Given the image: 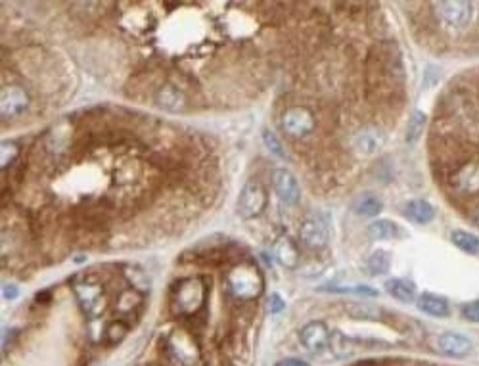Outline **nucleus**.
Here are the masks:
<instances>
[{
    "label": "nucleus",
    "mask_w": 479,
    "mask_h": 366,
    "mask_svg": "<svg viewBox=\"0 0 479 366\" xmlns=\"http://www.w3.org/2000/svg\"><path fill=\"white\" fill-rule=\"evenodd\" d=\"M2 296H4V299H8V301H12V299H16V297L20 296V288H18L16 284H6V286L2 288Z\"/></svg>",
    "instance_id": "obj_34"
},
{
    "label": "nucleus",
    "mask_w": 479,
    "mask_h": 366,
    "mask_svg": "<svg viewBox=\"0 0 479 366\" xmlns=\"http://www.w3.org/2000/svg\"><path fill=\"white\" fill-rule=\"evenodd\" d=\"M366 234H368L370 240L383 242V240H395V238L401 236V228L389 218H378L374 223H370Z\"/></svg>",
    "instance_id": "obj_20"
},
{
    "label": "nucleus",
    "mask_w": 479,
    "mask_h": 366,
    "mask_svg": "<svg viewBox=\"0 0 479 366\" xmlns=\"http://www.w3.org/2000/svg\"><path fill=\"white\" fill-rule=\"evenodd\" d=\"M324 292H336V294H356V296H366V297H376L378 292H376L372 286H364V284H359V286H326L322 288Z\"/></svg>",
    "instance_id": "obj_29"
},
{
    "label": "nucleus",
    "mask_w": 479,
    "mask_h": 366,
    "mask_svg": "<svg viewBox=\"0 0 479 366\" xmlns=\"http://www.w3.org/2000/svg\"><path fill=\"white\" fill-rule=\"evenodd\" d=\"M29 109V94L18 84H4L0 92V116L4 121L16 119Z\"/></svg>",
    "instance_id": "obj_8"
},
{
    "label": "nucleus",
    "mask_w": 479,
    "mask_h": 366,
    "mask_svg": "<svg viewBox=\"0 0 479 366\" xmlns=\"http://www.w3.org/2000/svg\"><path fill=\"white\" fill-rule=\"evenodd\" d=\"M330 228L328 223L320 215H309L299 226V240L303 242L309 250H320L328 244Z\"/></svg>",
    "instance_id": "obj_9"
},
{
    "label": "nucleus",
    "mask_w": 479,
    "mask_h": 366,
    "mask_svg": "<svg viewBox=\"0 0 479 366\" xmlns=\"http://www.w3.org/2000/svg\"><path fill=\"white\" fill-rule=\"evenodd\" d=\"M18 155H20V144L18 142H2V146H0V165H2V171H8V167L18 160Z\"/></svg>",
    "instance_id": "obj_28"
},
{
    "label": "nucleus",
    "mask_w": 479,
    "mask_h": 366,
    "mask_svg": "<svg viewBox=\"0 0 479 366\" xmlns=\"http://www.w3.org/2000/svg\"><path fill=\"white\" fill-rule=\"evenodd\" d=\"M451 187L458 194L464 196H473L479 192V163L470 161L464 163L462 167L456 169V173L451 179Z\"/></svg>",
    "instance_id": "obj_12"
},
{
    "label": "nucleus",
    "mask_w": 479,
    "mask_h": 366,
    "mask_svg": "<svg viewBox=\"0 0 479 366\" xmlns=\"http://www.w3.org/2000/svg\"><path fill=\"white\" fill-rule=\"evenodd\" d=\"M435 345H437L441 353L447 355V357H453V359L468 357L473 349V343L468 340L466 336L454 334V332H445V334L437 336Z\"/></svg>",
    "instance_id": "obj_13"
},
{
    "label": "nucleus",
    "mask_w": 479,
    "mask_h": 366,
    "mask_svg": "<svg viewBox=\"0 0 479 366\" xmlns=\"http://www.w3.org/2000/svg\"><path fill=\"white\" fill-rule=\"evenodd\" d=\"M282 131L292 138H305L317 129V117L305 106H292L282 113Z\"/></svg>",
    "instance_id": "obj_6"
},
{
    "label": "nucleus",
    "mask_w": 479,
    "mask_h": 366,
    "mask_svg": "<svg viewBox=\"0 0 479 366\" xmlns=\"http://www.w3.org/2000/svg\"><path fill=\"white\" fill-rule=\"evenodd\" d=\"M402 211H405L407 218H410L412 223H418V225H427L435 217V207L426 199H410L405 204Z\"/></svg>",
    "instance_id": "obj_17"
},
{
    "label": "nucleus",
    "mask_w": 479,
    "mask_h": 366,
    "mask_svg": "<svg viewBox=\"0 0 479 366\" xmlns=\"http://www.w3.org/2000/svg\"><path fill=\"white\" fill-rule=\"evenodd\" d=\"M157 108L165 109L169 113H181L186 109V96L173 84H163L154 94Z\"/></svg>",
    "instance_id": "obj_15"
},
{
    "label": "nucleus",
    "mask_w": 479,
    "mask_h": 366,
    "mask_svg": "<svg viewBox=\"0 0 479 366\" xmlns=\"http://www.w3.org/2000/svg\"><path fill=\"white\" fill-rule=\"evenodd\" d=\"M385 292L401 303L416 301V286L407 278H391L385 282Z\"/></svg>",
    "instance_id": "obj_19"
},
{
    "label": "nucleus",
    "mask_w": 479,
    "mask_h": 366,
    "mask_svg": "<svg viewBox=\"0 0 479 366\" xmlns=\"http://www.w3.org/2000/svg\"><path fill=\"white\" fill-rule=\"evenodd\" d=\"M391 267V257L385 251L378 250L374 251L368 259H366V270L372 277H380V274H385Z\"/></svg>",
    "instance_id": "obj_26"
},
{
    "label": "nucleus",
    "mask_w": 479,
    "mask_h": 366,
    "mask_svg": "<svg viewBox=\"0 0 479 366\" xmlns=\"http://www.w3.org/2000/svg\"><path fill=\"white\" fill-rule=\"evenodd\" d=\"M227 292L232 299L240 303H249L257 299L263 292L261 270L252 263H240L227 274Z\"/></svg>",
    "instance_id": "obj_1"
},
{
    "label": "nucleus",
    "mask_w": 479,
    "mask_h": 366,
    "mask_svg": "<svg viewBox=\"0 0 479 366\" xmlns=\"http://www.w3.org/2000/svg\"><path fill=\"white\" fill-rule=\"evenodd\" d=\"M266 201H269V196L259 180H247L240 192L238 213L244 218L259 217L261 213L265 211Z\"/></svg>",
    "instance_id": "obj_7"
},
{
    "label": "nucleus",
    "mask_w": 479,
    "mask_h": 366,
    "mask_svg": "<svg viewBox=\"0 0 479 366\" xmlns=\"http://www.w3.org/2000/svg\"><path fill=\"white\" fill-rule=\"evenodd\" d=\"M345 311L351 318H359V321H380L383 316L382 309L370 303H353V305H347Z\"/></svg>",
    "instance_id": "obj_23"
},
{
    "label": "nucleus",
    "mask_w": 479,
    "mask_h": 366,
    "mask_svg": "<svg viewBox=\"0 0 479 366\" xmlns=\"http://www.w3.org/2000/svg\"><path fill=\"white\" fill-rule=\"evenodd\" d=\"M426 123H427V117L424 111H420V109L412 111V116H410V119H408V123H407V136H405L408 144H415V142L418 140L422 135H424Z\"/></svg>",
    "instance_id": "obj_25"
},
{
    "label": "nucleus",
    "mask_w": 479,
    "mask_h": 366,
    "mask_svg": "<svg viewBox=\"0 0 479 366\" xmlns=\"http://www.w3.org/2000/svg\"><path fill=\"white\" fill-rule=\"evenodd\" d=\"M208 301V288L201 278H184L171 289V309L175 315L192 318Z\"/></svg>",
    "instance_id": "obj_2"
},
{
    "label": "nucleus",
    "mask_w": 479,
    "mask_h": 366,
    "mask_svg": "<svg viewBox=\"0 0 479 366\" xmlns=\"http://www.w3.org/2000/svg\"><path fill=\"white\" fill-rule=\"evenodd\" d=\"M263 142H265V146L269 148L271 154H274L276 157H280V160H286V157H288V155H286L284 146H282V142L278 140V136L274 135L272 131H269V129L263 131Z\"/></svg>",
    "instance_id": "obj_30"
},
{
    "label": "nucleus",
    "mask_w": 479,
    "mask_h": 366,
    "mask_svg": "<svg viewBox=\"0 0 479 366\" xmlns=\"http://www.w3.org/2000/svg\"><path fill=\"white\" fill-rule=\"evenodd\" d=\"M125 334H127V326L121 321H113L106 328V341L110 345H117L119 341H123Z\"/></svg>",
    "instance_id": "obj_31"
},
{
    "label": "nucleus",
    "mask_w": 479,
    "mask_h": 366,
    "mask_svg": "<svg viewBox=\"0 0 479 366\" xmlns=\"http://www.w3.org/2000/svg\"><path fill=\"white\" fill-rule=\"evenodd\" d=\"M167 353L179 366H194L200 360V345L186 330H175L165 341Z\"/></svg>",
    "instance_id": "obj_5"
},
{
    "label": "nucleus",
    "mask_w": 479,
    "mask_h": 366,
    "mask_svg": "<svg viewBox=\"0 0 479 366\" xmlns=\"http://www.w3.org/2000/svg\"><path fill=\"white\" fill-rule=\"evenodd\" d=\"M462 316L470 322H479V299L478 301H470L462 307Z\"/></svg>",
    "instance_id": "obj_32"
},
{
    "label": "nucleus",
    "mask_w": 479,
    "mask_h": 366,
    "mask_svg": "<svg viewBox=\"0 0 479 366\" xmlns=\"http://www.w3.org/2000/svg\"><path fill=\"white\" fill-rule=\"evenodd\" d=\"M272 188L286 206H298L301 201V187H299L298 179L288 169H274Z\"/></svg>",
    "instance_id": "obj_11"
},
{
    "label": "nucleus",
    "mask_w": 479,
    "mask_h": 366,
    "mask_svg": "<svg viewBox=\"0 0 479 366\" xmlns=\"http://www.w3.org/2000/svg\"><path fill=\"white\" fill-rule=\"evenodd\" d=\"M272 255L284 269H295L299 265V250L292 238L282 236L272 248Z\"/></svg>",
    "instance_id": "obj_16"
},
{
    "label": "nucleus",
    "mask_w": 479,
    "mask_h": 366,
    "mask_svg": "<svg viewBox=\"0 0 479 366\" xmlns=\"http://www.w3.org/2000/svg\"><path fill=\"white\" fill-rule=\"evenodd\" d=\"M330 347L332 351H334V355L339 357V359H345V357H349V355L355 353V341L349 340V338L345 334H342V332H334V334H332Z\"/></svg>",
    "instance_id": "obj_27"
},
{
    "label": "nucleus",
    "mask_w": 479,
    "mask_h": 366,
    "mask_svg": "<svg viewBox=\"0 0 479 366\" xmlns=\"http://www.w3.org/2000/svg\"><path fill=\"white\" fill-rule=\"evenodd\" d=\"M274 366H311L309 362H305V360L301 359H295V357H292V359H282L278 360Z\"/></svg>",
    "instance_id": "obj_35"
},
{
    "label": "nucleus",
    "mask_w": 479,
    "mask_h": 366,
    "mask_svg": "<svg viewBox=\"0 0 479 366\" xmlns=\"http://www.w3.org/2000/svg\"><path fill=\"white\" fill-rule=\"evenodd\" d=\"M473 221L479 225V206L475 207V211H473Z\"/></svg>",
    "instance_id": "obj_36"
},
{
    "label": "nucleus",
    "mask_w": 479,
    "mask_h": 366,
    "mask_svg": "<svg viewBox=\"0 0 479 366\" xmlns=\"http://www.w3.org/2000/svg\"><path fill=\"white\" fill-rule=\"evenodd\" d=\"M451 242H453L460 251H464V253H479V238L472 232L466 231H454L451 234Z\"/></svg>",
    "instance_id": "obj_24"
},
{
    "label": "nucleus",
    "mask_w": 479,
    "mask_h": 366,
    "mask_svg": "<svg viewBox=\"0 0 479 366\" xmlns=\"http://www.w3.org/2000/svg\"><path fill=\"white\" fill-rule=\"evenodd\" d=\"M123 277L125 280L129 282L130 289H136L138 294H148L150 289V277L148 272L144 269H140V267H136V265H127V267H123Z\"/></svg>",
    "instance_id": "obj_21"
},
{
    "label": "nucleus",
    "mask_w": 479,
    "mask_h": 366,
    "mask_svg": "<svg viewBox=\"0 0 479 366\" xmlns=\"http://www.w3.org/2000/svg\"><path fill=\"white\" fill-rule=\"evenodd\" d=\"M416 305L420 309L422 313H426L429 316H437V318H443V316L451 315V307H449V301L445 297L435 296V294H422L418 299H416Z\"/></svg>",
    "instance_id": "obj_18"
},
{
    "label": "nucleus",
    "mask_w": 479,
    "mask_h": 366,
    "mask_svg": "<svg viewBox=\"0 0 479 366\" xmlns=\"http://www.w3.org/2000/svg\"><path fill=\"white\" fill-rule=\"evenodd\" d=\"M435 18L443 27L449 29H464L472 23L475 4L466 0H447V2H434Z\"/></svg>",
    "instance_id": "obj_3"
},
{
    "label": "nucleus",
    "mask_w": 479,
    "mask_h": 366,
    "mask_svg": "<svg viewBox=\"0 0 479 366\" xmlns=\"http://www.w3.org/2000/svg\"><path fill=\"white\" fill-rule=\"evenodd\" d=\"M383 142H385L383 131L380 129V127L368 125V127H364L363 131L356 133L353 144H355L356 152H361V154L364 155H372L382 150Z\"/></svg>",
    "instance_id": "obj_14"
},
{
    "label": "nucleus",
    "mask_w": 479,
    "mask_h": 366,
    "mask_svg": "<svg viewBox=\"0 0 479 366\" xmlns=\"http://www.w3.org/2000/svg\"><path fill=\"white\" fill-rule=\"evenodd\" d=\"M332 334L328 326L320 321H312L309 324H305L301 330H299V341L301 345L312 355H318L326 351L330 347Z\"/></svg>",
    "instance_id": "obj_10"
},
{
    "label": "nucleus",
    "mask_w": 479,
    "mask_h": 366,
    "mask_svg": "<svg viewBox=\"0 0 479 366\" xmlns=\"http://www.w3.org/2000/svg\"><path fill=\"white\" fill-rule=\"evenodd\" d=\"M73 294L77 297V303L84 315L91 321L98 318L108 307V296L106 289L100 284L92 280H81L73 286Z\"/></svg>",
    "instance_id": "obj_4"
},
{
    "label": "nucleus",
    "mask_w": 479,
    "mask_h": 366,
    "mask_svg": "<svg viewBox=\"0 0 479 366\" xmlns=\"http://www.w3.org/2000/svg\"><path fill=\"white\" fill-rule=\"evenodd\" d=\"M383 209V204L380 199L372 196V194H363L355 199L353 204V211L359 215V217H376L380 215Z\"/></svg>",
    "instance_id": "obj_22"
},
{
    "label": "nucleus",
    "mask_w": 479,
    "mask_h": 366,
    "mask_svg": "<svg viewBox=\"0 0 479 366\" xmlns=\"http://www.w3.org/2000/svg\"><path fill=\"white\" fill-rule=\"evenodd\" d=\"M266 309H269L271 315H280V313L286 309L284 299H282L278 294H272V296L269 297V305H266Z\"/></svg>",
    "instance_id": "obj_33"
}]
</instances>
